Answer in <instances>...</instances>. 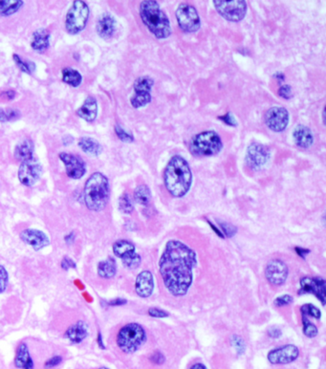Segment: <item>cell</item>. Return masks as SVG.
<instances>
[{
	"instance_id": "obj_27",
	"label": "cell",
	"mask_w": 326,
	"mask_h": 369,
	"mask_svg": "<svg viewBox=\"0 0 326 369\" xmlns=\"http://www.w3.org/2000/svg\"><path fill=\"white\" fill-rule=\"evenodd\" d=\"M79 146L89 156H98L102 153V145L95 139L90 137H82L79 140Z\"/></svg>"
},
{
	"instance_id": "obj_55",
	"label": "cell",
	"mask_w": 326,
	"mask_h": 369,
	"mask_svg": "<svg viewBox=\"0 0 326 369\" xmlns=\"http://www.w3.org/2000/svg\"><path fill=\"white\" fill-rule=\"evenodd\" d=\"M98 342H99V345H100V347H101V348H105V347L103 346V344H102V335H101V334H99V337H98Z\"/></svg>"
},
{
	"instance_id": "obj_14",
	"label": "cell",
	"mask_w": 326,
	"mask_h": 369,
	"mask_svg": "<svg viewBox=\"0 0 326 369\" xmlns=\"http://www.w3.org/2000/svg\"><path fill=\"white\" fill-rule=\"evenodd\" d=\"M59 157L65 165V171L68 177L81 179L85 174L86 167L82 158L66 152H61L59 154Z\"/></svg>"
},
{
	"instance_id": "obj_19",
	"label": "cell",
	"mask_w": 326,
	"mask_h": 369,
	"mask_svg": "<svg viewBox=\"0 0 326 369\" xmlns=\"http://www.w3.org/2000/svg\"><path fill=\"white\" fill-rule=\"evenodd\" d=\"M154 289L153 275L149 271H143L139 273L135 282V291L141 298H149Z\"/></svg>"
},
{
	"instance_id": "obj_15",
	"label": "cell",
	"mask_w": 326,
	"mask_h": 369,
	"mask_svg": "<svg viewBox=\"0 0 326 369\" xmlns=\"http://www.w3.org/2000/svg\"><path fill=\"white\" fill-rule=\"evenodd\" d=\"M299 348L296 345L287 344L274 349L268 353V361L272 364H288L299 358Z\"/></svg>"
},
{
	"instance_id": "obj_34",
	"label": "cell",
	"mask_w": 326,
	"mask_h": 369,
	"mask_svg": "<svg viewBox=\"0 0 326 369\" xmlns=\"http://www.w3.org/2000/svg\"><path fill=\"white\" fill-rule=\"evenodd\" d=\"M123 265L129 269H136L141 264V256L136 253H131L122 259Z\"/></svg>"
},
{
	"instance_id": "obj_13",
	"label": "cell",
	"mask_w": 326,
	"mask_h": 369,
	"mask_svg": "<svg viewBox=\"0 0 326 369\" xmlns=\"http://www.w3.org/2000/svg\"><path fill=\"white\" fill-rule=\"evenodd\" d=\"M266 125L274 132H282L289 123V112L284 107L274 106L265 114Z\"/></svg>"
},
{
	"instance_id": "obj_44",
	"label": "cell",
	"mask_w": 326,
	"mask_h": 369,
	"mask_svg": "<svg viewBox=\"0 0 326 369\" xmlns=\"http://www.w3.org/2000/svg\"><path fill=\"white\" fill-rule=\"evenodd\" d=\"M279 96L285 100H290L293 97L292 88L290 85H282L279 90Z\"/></svg>"
},
{
	"instance_id": "obj_38",
	"label": "cell",
	"mask_w": 326,
	"mask_h": 369,
	"mask_svg": "<svg viewBox=\"0 0 326 369\" xmlns=\"http://www.w3.org/2000/svg\"><path fill=\"white\" fill-rule=\"evenodd\" d=\"M115 132L116 134H117V136L119 137V139H120L122 142H124V143H132V142L134 141V137H133V135H132L131 133H129V132H126V131L123 130L122 126L119 125V124H116L115 125Z\"/></svg>"
},
{
	"instance_id": "obj_48",
	"label": "cell",
	"mask_w": 326,
	"mask_h": 369,
	"mask_svg": "<svg viewBox=\"0 0 326 369\" xmlns=\"http://www.w3.org/2000/svg\"><path fill=\"white\" fill-rule=\"evenodd\" d=\"M218 119L221 120L222 122H224L225 123H227V124H229V125H231V126H236V125L238 124V123L236 122L234 117L231 116L230 113H228V114L225 115V116L218 117Z\"/></svg>"
},
{
	"instance_id": "obj_23",
	"label": "cell",
	"mask_w": 326,
	"mask_h": 369,
	"mask_svg": "<svg viewBox=\"0 0 326 369\" xmlns=\"http://www.w3.org/2000/svg\"><path fill=\"white\" fill-rule=\"evenodd\" d=\"M14 365L20 369H34V362L25 342H21L17 346L14 358Z\"/></svg>"
},
{
	"instance_id": "obj_26",
	"label": "cell",
	"mask_w": 326,
	"mask_h": 369,
	"mask_svg": "<svg viewBox=\"0 0 326 369\" xmlns=\"http://www.w3.org/2000/svg\"><path fill=\"white\" fill-rule=\"evenodd\" d=\"M33 154H34V144L31 140H29V139L22 140L21 142L15 145L14 157L16 158L19 161H21L22 163L29 161V160H32Z\"/></svg>"
},
{
	"instance_id": "obj_3",
	"label": "cell",
	"mask_w": 326,
	"mask_h": 369,
	"mask_svg": "<svg viewBox=\"0 0 326 369\" xmlns=\"http://www.w3.org/2000/svg\"><path fill=\"white\" fill-rule=\"evenodd\" d=\"M140 15L143 24L157 39L164 40L171 34L170 20L161 10L157 1H142L140 4Z\"/></svg>"
},
{
	"instance_id": "obj_35",
	"label": "cell",
	"mask_w": 326,
	"mask_h": 369,
	"mask_svg": "<svg viewBox=\"0 0 326 369\" xmlns=\"http://www.w3.org/2000/svg\"><path fill=\"white\" fill-rule=\"evenodd\" d=\"M119 209H120L121 212H123V213H126V214H129V213L133 212V205H132L131 201H130V198H129L128 193L122 194V196L119 199Z\"/></svg>"
},
{
	"instance_id": "obj_36",
	"label": "cell",
	"mask_w": 326,
	"mask_h": 369,
	"mask_svg": "<svg viewBox=\"0 0 326 369\" xmlns=\"http://www.w3.org/2000/svg\"><path fill=\"white\" fill-rule=\"evenodd\" d=\"M20 116H21V113L19 110L13 109V108L7 110L0 109V122L5 123L9 121H13V120L20 118Z\"/></svg>"
},
{
	"instance_id": "obj_51",
	"label": "cell",
	"mask_w": 326,
	"mask_h": 369,
	"mask_svg": "<svg viewBox=\"0 0 326 369\" xmlns=\"http://www.w3.org/2000/svg\"><path fill=\"white\" fill-rule=\"evenodd\" d=\"M268 335L270 336L271 338H279L281 336V331L279 328H270L268 331Z\"/></svg>"
},
{
	"instance_id": "obj_32",
	"label": "cell",
	"mask_w": 326,
	"mask_h": 369,
	"mask_svg": "<svg viewBox=\"0 0 326 369\" xmlns=\"http://www.w3.org/2000/svg\"><path fill=\"white\" fill-rule=\"evenodd\" d=\"M134 199L138 204L142 206H149L151 199V193L148 186L140 184L137 187L134 192Z\"/></svg>"
},
{
	"instance_id": "obj_10",
	"label": "cell",
	"mask_w": 326,
	"mask_h": 369,
	"mask_svg": "<svg viewBox=\"0 0 326 369\" xmlns=\"http://www.w3.org/2000/svg\"><path fill=\"white\" fill-rule=\"evenodd\" d=\"M154 81L149 76L138 78L134 82V94L130 98V103L134 108H141L151 102V89Z\"/></svg>"
},
{
	"instance_id": "obj_52",
	"label": "cell",
	"mask_w": 326,
	"mask_h": 369,
	"mask_svg": "<svg viewBox=\"0 0 326 369\" xmlns=\"http://www.w3.org/2000/svg\"><path fill=\"white\" fill-rule=\"evenodd\" d=\"M125 303H126V301H125V300H122V299H116V300H113V301H111L109 302V304L112 305V306L123 305V304H125Z\"/></svg>"
},
{
	"instance_id": "obj_11",
	"label": "cell",
	"mask_w": 326,
	"mask_h": 369,
	"mask_svg": "<svg viewBox=\"0 0 326 369\" xmlns=\"http://www.w3.org/2000/svg\"><path fill=\"white\" fill-rule=\"evenodd\" d=\"M270 150L262 144L252 143L249 145L246 153V163L251 170L258 171L270 160Z\"/></svg>"
},
{
	"instance_id": "obj_42",
	"label": "cell",
	"mask_w": 326,
	"mask_h": 369,
	"mask_svg": "<svg viewBox=\"0 0 326 369\" xmlns=\"http://www.w3.org/2000/svg\"><path fill=\"white\" fill-rule=\"evenodd\" d=\"M219 225L221 227L222 231L224 232L225 234L227 235V237H231L237 233V228L233 225H231L230 223H224V222H220Z\"/></svg>"
},
{
	"instance_id": "obj_46",
	"label": "cell",
	"mask_w": 326,
	"mask_h": 369,
	"mask_svg": "<svg viewBox=\"0 0 326 369\" xmlns=\"http://www.w3.org/2000/svg\"><path fill=\"white\" fill-rule=\"evenodd\" d=\"M62 362V358L61 356H55L52 357L51 359H49L47 362H45V368H52L57 365H59Z\"/></svg>"
},
{
	"instance_id": "obj_4",
	"label": "cell",
	"mask_w": 326,
	"mask_h": 369,
	"mask_svg": "<svg viewBox=\"0 0 326 369\" xmlns=\"http://www.w3.org/2000/svg\"><path fill=\"white\" fill-rule=\"evenodd\" d=\"M84 202L90 211L101 212L108 203L110 196L108 179L102 173H93L84 186Z\"/></svg>"
},
{
	"instance_id": "obj_24",
	"label": "cell",
	"mask_w": 326,
	"mask_h": 369,
	"mask_svg": "<svg viewBox=\"0 0 326 369\" xmlns=\"http://www.w3.org/2000/svg\"><path fill=\"white\" fill-rule=\"evenodd\" d=\"M77 114L86 122L95 121L98 115V103L95 98L89 96L82 106L77 110Z\"/></svg>"
},
{
	"instance_id": "obj_56",
	"label": "cell",
	"mask_w": 326,
	"mask_h": 369,
	"mask_svg": "<svg viewBox=\"0 0 326 369\" xmlns=\"http://www.w3.org/2000/svg\"><path fill=\"white\" fill-rule=\"evenodd\" d=\"M99 369H109V368H107V367H104V366H103V367H101V368H99Z\"/></svg>"
},
{
	"instance_id": "obj_30",
	"label": "cell",
	"mask_w": 326,
	"mask_h": 369,
	"mask_svg": "<svg viewBox=\"0 0 326 369\" xmlns=\"http://www.w3.org/2000/svg\"><path fill=\"white\" fill-rule=\"evenodd\" d=\"M82 81V75L75 69L67 67L62 70V82L73 87H78L81 85Z\"/></svg>"
},
{
	"instance_id": "obj_18",
	"label": "cell",
	"mask_w": 326,
	"mask_h": 369,
	"mask_svg": "<svg viewBox=\"0 0 326 369\" xmlns=\"http://www.w3.org/2000/svg\"><path fill=\"white\" fill-rule=\"evenodd\" d=\"M20 236L25 244L32 247L34 251H40L50 244L47 235L40 230L27 229L22 231Z\"/></svg>"
},
{
	"instance_id": "obj_33",
	"label": "cell",
	"mask_w": 326,
	"mask_h": 369,
	"mask_svg": "<svg viewBox=\"0 0 326 369\" xmlns=\"http://www.w3.org/2000/svg\"><path fill=\"white\" fill-rule=\"evenodd\" d=\"M13 59H14L15 64L19 66V68L21 69L22 72H25L27 74H32L35 69V65H34V62H25V61H22L21 59V57L16 54L13 55Z\"/></svg>"
},
{
	"instance_id": "obj_22",
	"label": "cell",
	"mask_w": 326,
	"mask_h": 369,
	"mask_svg": "<svg viewBox=\"0 0 326 369\" xmlns=\"http://www.w3.org/2000/svg\"><path fill=\"white\" fill-rule=\"evenodd\" d=\"M88 335V326L84 321H80L70 326L65 332L67 338L72 343H81Z\"/></svg>"
},
{
	"instance_id": "obj_29",
	"label": "cell",
	"mask_w": 326,
	"mask_h": 369,
	"mask_svg": "<svg viewBox=\"0 0 326 369\" xmlns=\"http://www.w3.org/2000/svg\"><path fill=\"white\" fill-rule=\"evenodd\" d=\"M113 252L116 256L123 259L131 253H135V246L128 240H119L113 244Z\"/></svg>"
},
{
	"instance_id": "obj_28",
	"label": "cell",
	"mask_w": 326,
	"mask_h": 369,
	"mask_svg": "<svg viewBox=\"0 0 326 369\" xmlns=\"http://www.w3.org/2000/svg\"><path fill=\"white\" fill-rule=\"evenodd\" d=\"M115 260L112 259L102 260L98 264V273L102 279H111L116 274Z\"/></svg>"
},
{
	"instance_id": "obj_20",
	"label": "cell",
	"mask_w": 326,
	"mask_h": 369,
	"mask_svg": "<svg viewBox=\"0 0 326 369\" xmlns=\"http://www.w3.org/2000/svg\"><path fill=\"white\" fill-rule=\"evenodd\" d=\"M115 19L110 14H102L97 23V33L103 40H110L116 32Z\"/></svg>"
},
{
	"instance_id": "obj_2",
	"label": "cell",
	"mask_w": 326,
	"mask_h": 369,
	"mask_svg": "<svg viewBox=\"0 0 326 369\" xmlns=\"http://www.w3.org/2000/svg\"><path fill=\"white\" fill-rule=\"evenodd\" d=\"M164 181L168 192L172 196L177 198L185 196L190 191L192 182L189 163L180 155L173 156L165 170Z\"/></svg>"
},
{
	"instance_id": "obj_8",
	"label": "cell",
	"mask_w": 326,
	"mask_h": 369,
	"mask_svg": "<svg viewBox=\"0 0 326 369\" xmlns=\"http://www.w3.org/2000/svg\"><path fill=\"white\" fill-rule=\"evenodd\" d=\"M212 2L218 14L231 22L242 21L247 13V3L244 0H213Z\"/></svg>"
},
{
	"instance_id": "obj_12",
	"label": "cell",
	"mask_w": 326,
	"mask_h": 369,
	"mask_svg": "<svg viewBox=\"0 0 326 369\" xmlns=\"http://www.w3.org/2000/svg\"><path fill=\"white\" fill-rule=\"evenodd\" d=\"M42 174V168L37 160H29L23 162L19 170V179L21 183L26 187H32L39 182Z\"/></svg>"
},
{
	"instance_id": "obj_31",
	"label": "cell",
	"mask_w": 326,
	"mask_h": 369,
	"mask_svg": "<svg viewBox=\"0 0 326 369\" xmlns=\"http://www.w3.org/2000/svg\"><path fill=\"white\" fill-rule=\"evenodd\" d=\"M23 1L21 0H6L0 1V14L3 16H8L16 13L22 6Z\"/></svg>"
},
{
	"instance_id": "obj_21",
	"label": "cell",
	"mask_w": 326,
	"mask_h": 369,
	"mask_svg": "<svg viewBox=\"0 0 326 369\" xmlns=\"http://www.w3.org/2000/svg\"><path fill=\"white\" fill-rule=\"evenodd\" d=\"M293 138L296 144L301 149H308L314 143L312 131L309 127L302 124H299L294 130Z\"/></svg>"
},
{
	"instance_id": "obj_43",
	"label": "cell",
	"mask_w": 326,
	"mask_h": 369,
	"mask_svg": "<svg viewBox=\"0 0 326 369\" xmlns=\"http://www.w3.org/2000/svg\"><path fill=\"white\" fill-rule=\"evenodd\" d=\"M293 302V298L289 294H284V296H281L279 297L276 301H275V305L280 307V306H286V305H289Z\"/></svg>"
},
{
	"instance_id": "obj_7",
	"label": "cell",
	"mask_w": 326,
	"mask_h": 369,
	"mask_svg": "<svg viewBox=\"0 0 326 369\" xmlns=\"http://www.w3.org/2000/svg\"><path fill=\"white\" fill-rule=\"evenodd\" d=\"M89 8L87 4L81 0H76L67 12L65 19V27L69 34L81 33L86 26L88 21Z\"/></svg>"
},
{
	"instance_id": "obj_16",
	"label": "cell",
	"mask_w": 326,
	"mask_h": 369,
	"mask_svg": "<svg viewBox=\"0 0 326 369\" xmlns=\"http://www.w3.org/2000/svg\"><path fill=\"white\" fill-rule=\"evenodd\" d=\"M288 267L280 260H272L265 268V276L267 281L273 285H281L288 278Z\"/></svg>"
},
{
	"instance_id": "obj_50",
	"label": "cell",
	"mask_w": 326,
	"mask_h": 369,
	"mask_svg": "<svg viewBox=\"0 0 326 369\" xmlns=\"http://www.w3.org/2000/svg\"><path fill=\"white\" fill-rule=\"evenodd\" d=\"M15 95H16V93L14 92V90H8V91L3 92V93L1 94V97L4 98V99H6V100L11 101V100H14Z\"/></svg>"
},
{
	"instance_id": "obj_39",
	"label": "cell",
	"mask_w": 326,
	"mask_h": 369,
	"mask_svg": "<svg viewBox=\"0 0 326 369\" xmlns=\"http://www.w3.org/2000/svg\"><path fill=\"white\" fill-rule=\"evenodd\" d=\"M300 311L302 313V316H311L313 318L319 320L320 319V311L317 307H315L312 304H305L302 307L300 308Z\"/></svg>"
},
{
	"instance_id": "obj_6",
	"label": "cell",
	"mask_w": 326,
	"mask_h": 369,
	"mask_svg": "<svg viewBox=\"0 0 326 369\" xmlns=\"http://www.w3.org/2000/svg\"><path fill=\"white\" fill-rule=\"evenodd\" d=\"M223 147L221 138L215 131L208 130L197 134L191 141L190 151L199 156H214Z\"/></svg>"
},
{
	"instance_id": "obj_5",
	"label": "cell",
	"mask_w": 326,
	"mask_h": 369,
	"mask_svg": "<svg viewBox=\"0 0 326 369\" xmlns=\"http://www.w3.org/2000/svg\"><path fill=\"white\" fill-rule=\"evenodd\" d=\"M147 341V335L143 327L138 323H129L119 331L117 336V345L123 353L131 354L136 352Z\"/></svg>"
},
{
	"instance_id": "obj_17",
	"label": "cell",
	"mask_w": 326,
	"mask_h": 369,
	"mask_svg": "<svg viewBox=\"0 0 326 369\" xmlns=\"http://www.w3.org/2000/svg\"><path fill=\"white\" fill-rule=\"evenodd\" d=\"M325 281L320 278H303L300 281V294L311 293L316 294L322 304H325Z\"/></svg>"
},
{
	"instance_id": "obj_37",
	"label": "cell",
	"mask_w": 326,
	"mask_h": 369,
	"mask_svg": "<svg viewBox=\"0 0 326 369\" xmlns=\"http://www.w3.org/2000/svg\"><path fill=\"white\" fill-rule=\"evenodd\" d=\"M302 322H303V333L308 338H315L318 335V328L310 321L306 319V317L302 316Z\"/></svg>"
},
{
	"instance_id": "obj_49",
	"label": "cell",
	"mask_w": 326,
	"mask_h": 369,
	"mask_svg": "<svg viewBox=\"0 0 326 369\" xmlns=\"http://www.w3.org/2000/svg\"><path fill=\"white\" fill-rule=\"evenodd\" d=\"M61 268L64 270H68L70 268H76L75 262L71 259L64 257L61 261Z\"/></svg>"
},
{
	"instance_id": "obj_45",
	"label": "cell",
	"mask_w": 326,
	"mask_h": 369,
	"mask_svg": "<svg viewBox=\"0 0 326 369\" xmlns=\"http://www.w3.org/2000/svg\"><path fill=\"white\" fill-rule=\"evenodd\" d=\"M149 314L151 317H153V318H159V319L169 317L168 312L161 310V309H158V308H150V310H149Z\"/></svg>"
},
{
	"instance_id": "obj_1",
	"label": "cell",
	"mask_w": 326,
	"mask_h": 369,
	"mask_svg": "<svg viewBox=\"0 0 326 369\" xmlns=\"http://www.w3.org/2000/svg\"><path fill=\"white\" fill-rule=\"evenodd\" d=\"M197 264L196 253L178 240H170L159 262L164 284L170 294H187L192 282V270Z\"/></svg>"
},
{
	"instance_id": "obj_9",
	"label": "cell",
	"mask_w": 326,
	"mask_h": 369,
	"mask_svg": "<svg viewBox=\"0 0 326 369\" xmlns=\"http://www.w3.org/2000/svg\"><path fill=\"white\" fill-rule=\"evenodd\" d=\"M179 27L186 33H195L200 29L201 22L196 9L190 4H180L176 10Z\"/></svg>"
},
{
	"instance_id": "obj_54",
	"label": "cell",
	"mask_w": 326,
	"mask_h": 369,
	"mask_svg": "<svg viewBox=\"0 0 326 369\" xmlns=\"http://www.w3.org/2000/svg\"><path fill=\"white\" fill-rule=\"evenodd\" d=\"M190 369H208L206 366H205L204 364L203 363H200V362H198V363H194L191 367H190Z\"/></svg>"
},
{
	"instance_id": "obj_25",
	"label": "cell",
	"mask_w": 326,
	"mask_h": 369,
	"mask_svg": "<svg viewBox=\"0 0 326 369\" xmlns=\"http://www.w3.org/2000/svg\"><path fill=\"white\" fill-rule=\"evenodd\" d=\"M50 33L46 29H39L32 35L31 47L39 53H43L49 48Z\"/></svg>"
},
{
	"instance_id": "obj_41",
	"label": "cell",
	"mask_w": 326,
	"mask_h": 369,
	"mask_svg": "<svg viewBox=\"0 0 326 369\" xmlns=\"http://www.w3.org/2000/svg\"><path fill=\"white\" fill-rule=\"evenodd\" d=\"M9 275H8L6 269L0 265V293H3L8 286Z\"/></svg>"
},
{
	"instance_id": "obj_40",
	"label": "cell",
	"mask_w": 326,
	"mask_h": 369,
	"mask_svg": "<svg viewBox=\"0 0 326 369\" xmlns=\"http://www.w3.org/2000/svg\"><path fill=\"white\" fill-rule=\"evenodd\" d=\"M231 345L237 350L238 354H243L245 351V342L240 337L238 336H233L231 338Z\"/></svg>"
},
{
	"instance_id": "obj_53",
	"label": "cell",
	"mask_w": 326,
	"mask_h": 369,
	"mask_svg": "<svg viewBox=\"0 0 326 369\" xmlns=\"http://www.w3.org/2000/svg\"><path fill=\"white\" fill-rule=\"evenodd\" d=\"M295 250H296V252L299 253V255H300L301 257H303V259L305 257L306 254H308V253H310V251H309V250L301 249V248H296Z\"/></svg>"
},
{
	"instance_id": "obj_47",
	"label": "cell",
	"mask_w": 326,
	"mask_h": 369,
	"mask_svg": "<svg viewBox=\"0 0 326 369\" xmlns=\"http://www.w3.org/2000/svg\"><path fill=\"white\" fill-rule=\"evenodd\" d=\"M150 361L155 364H162L166 361V359H165V356L161 352L156 351L153 355L150 357Z\"/></svg>"
}]
</instances>
